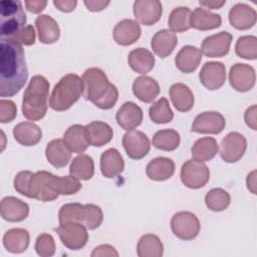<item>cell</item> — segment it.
<instances>
[{
	"instance_id": "23",
	"label": "cell",
	"mask_w": 257,
	"mask_h": 257,
	"mask_svg": "<svg viewBox=\"0 0 257 257\" xmlns=\"http://www.w3.org/2000/svg\"><path fill=\"white\" fill-rule=\"evenodd\" d=\"M201 50L193 45H186L181 48L175 57V64L177 68L184 73H191L195 71L201 60H202Z\"/></svg>"
},
{
	"instance_id": "55",
	"label": "cell",
	"mask_w": 257,
	"mask_h": 257,
	"mask_svg": "<svg viewBox=\"0 0 257 257\" xmlns=\"http://www.w3.org/2000/svg\"><path fill=\"white\" fill-rule=\"evenodd\" d=\"M225 3H226V0H222V1L210 0V1H200L199 2V4L201 6H205L210 9H220Z\"/></svg>"
},
{
	"instance_id": "7",
	"label": "cell",
	"mask_w": 257,
	"mask_h": 257,
	"mask_svg": "<svg viewBox=\"0 0 257 257\" xmlns=\"http://www.w3.org/2000/svg\"><path fill=\"white\" fill-rule=\"evenodd\" d=\"M171 229L176 237L181 240L195 239L201 229L198 217L189 211H181L173 215L171 219Z\"/></svg>"
},
{
	"instance_id": "28",
	"label": "cell",
	"mask_w": 257,
	"mask_h": 257,
	"mask_svg": "<svg viewBox=\"0 0 257 257\" xmlns=\"http://www.w3.org/2000/svg\"><path fill=\"white\" fill-rule=\"evenodd\" d=\"M13 137L17 143L25 147L37 145L42 139L41 128L32 121H22L13 127Z\"/></svg>"
},
{
	"instance_id": "8",
	"label": "cell",
	"mask_w": 257,
	"mask_h": 257,
	"mask_svg": "<svg viewBox=\"0 0 257 257\" xmlns=\"http://www.w3.org/2000/svg\"><path fill=\"white\" fill-rule=\"evenodd\" d=\"M62 244L69 250H79L83 248L88 241L87 228L79 222H68L59 224L55 228Z\"/></svg>"
},
{
	"instance_id": "33",
	"label": "cell",
	"mask_w": 257,
	"mask_h": 257,
	"mask_svg": "<svg viewBox=\"0 0 257 257\" xmlns=\"http://www.w3.org/2000/svg\"><path fill=\"white\" fill-rule=\"evenodd\" d=\"M127 62L130 67L141 74H146L150 72L155 66V56L154 54L143 47L133 49L127 56Z\"/></svg>"
},
{
	"instance_id": "1",
	"label": "cell",
	"mask_w": 257,
	"mask_h": 257,
	"mask_svg": "<svg viewBox=\"0 0 257 257\" xmlns=\"http://www.w3.org/2000/svg\"><path fill=\"white\" fill-rule=\"evenodd\" d=\"M28 79V68L22 45L10 38L0 42V95L17 94Z\"/></svg>"
},
{
	"instance_id": "4",
	"label": "cell",
	"mask_w": 257,
	"mask_h": 257,
	"mask_svg": "<svg viewBox=\"0 0 257 257\" xmlns=\"http://www.w3.org/2000/svg\"><path fill=\"white\" fill-rule=\"evenodd\" d=\"M83 93V81L75 73H67L62 76L52 89L49 105L56 111L69 109Z\"/></svg>"
},
{
	"instance_id": "37",
	"label": "cell",
	"mask_w": 257,
	"mask_h": 257,
	"mask_svg": "<svg viewBox=\"0 0 257 257\" xmlns=\"http://www.w3.org/2000/svg\"><path fill=\"white\" fill-rule=\"evenodd\" d=\"M69 174L81 181L90 180L94 174L92 158L85 154H80L75 157L70 164Z\"/></svg>"
},
{
	"instance_id": "39",
	"label": "cell",
	"mask_w": 257,
	"mask_h": 257,
	"mask_svg": "<svg viewBox=\"0 0 257 257\" xmlns=\"http://www.w3.org/2000/svg\"><path fill=\"white\" fill-rule=\"evenodd\" d=\"M192 11L189 7L180 6L172 10L168 24L170 27V30L174 33H182L191 28L190 26V17H191Z\"/></svg>"
},
{
	"instance_id": "15",
	"label": "cell",
	"mask_w": 257,
	"mask_h": 257,
	"mask_svg": "<svg viewBox=\"0 0 257 257\" xmlns=\"http://www.w3.org/2000/svg\"><path fill=\"white\" fill-rule=\"evenodd\" d=\"M199 79L207 89H219L226 80V67L220 61H208L202 66Z\"/></svg>"
},
{
	"instance_id": "29",
	"label": "cell",
	"mask_w": 257,
	"mask_h": 257,
	"mask_svg": "<svg viewBox=\"0 0 257 257\" xmlns=\"http://www.w3.org/2000/svg\"><path fill=\"white\" fill-rule=\"evenodd\" d=\"M178 44L176 33L169 29H162L156 32L151 41V46L155 54L161 58H166L175 49Z\"/></svg>"
},
{
	"instance_id": "53",
	"label": "cell",
	"mask_w": 257,
	"mask_h": 257,
	"mask_svg": "<svg viewBox=\"0 0 257 257\" xmlns=\"http://www.w3.org/2000/svg\"><path fill=\"white\" fill-rule=\"evenodd\" d=\"M256 109H257V106L255 104H253V105H251L250 107H248L246 109L245 114H244L246 124L249 127H251L253 131L257 130V126H256Z\"/></svg>"
},
{
	"instance_id": "3",
	"label": "cell",
	"mask_w": 257,
	"mask_h": 257,
	"mask_svg": "<svg viewBox=\"0 0 257 257\" xmlns=\"http://www.w3.org/2000/svg\"><path fill=\"white\" fill-rule=\"evenodd\" d=\"M50 84L42 75H34L29 81L22 98V113L32 121L40 120L47 111V99Z\"/></svg>"
},
{
	"instance_id": "18",
	"label": "cell",
	"mask_w": 257,
	"mask_h": 257,
	"mask_svg": "<svg viewBox=\"0 0 257 257\" xmlns=\"http://www.w3.org/2000/svg\"><path fill=\"white\" fill-rule=\"evenodd\" d=\"M229 22L238 30H247L256 23L257 13L254 8L245 3L235 4L229 11Z\"/></svg>"
},
{
	"instance_id": "36",
	"label": "cell",
	"mask_w": 257,
	"mask_h": 257,
	"mask_svg": "<svg viewBox=\"0 0 257 257\" xmlns=\"http://www.w3.org/2000/svg\"><path fill=\"white\" fill-rule=\"evenodd\" d=\"M137 254L139 257H162L164 245L157 235L145 234L138 242Z\"/></svg>"
},
{
	"instance_id": "47",
	"label": "cell",
	"mask_w": 257,
	"mask_h": 257,
	"mask_svg": "<svg viewBox=\"0 0 257 257\" xmlns=\"http://www.w3.org/2000/svg\"><path fill=\"white\" fill-rule=\"evenodd\" d=\"M17 115V107L14 101L2 98L0 100V121L7 123L12 121Z\"/></svg>"
},
{
	"instance_id": "45",
	"label": "cell",
	"mask_w": 257,
	"mask_h": 257,
	"mask_svg": "<svg viewBox=\"0 0 257 257\" xmlns=\"http://www.w3.org/2000/svg\"><path fill=\"white\" fill-rule=\"evenodd\" d=\"M35 251L41 257H50L55 253L54 238L48 233L40 234L35 242Z\"/></svg>"
},
{
	"instance_id": "32",
	"label": "cell",
	"mask_w": 257,
	"mask_h": 257,
	"mask_svg": "<svg viewBox=\"0 0 257 257\" xmlns=\"http://www.w3.org/2000/svg\"><path fill=\"white\" fill-rule=\"evenodd\" d=\"M222 23V18L219 14L213 13L205 8L197 7L191 13L190 26L201 31L218 28Z\"/></svg>"
},
{
	"instance_id": "50",
	"label": "cell",
	"mask_w": 257,
	"mask_h": 257,
	"mask_svg": "<svg viewBox=\"0 0 257 257\" xmlns=\"http://www.w3.org/2000/svg\"><path fill=\"white\" fill-rule=\"evenodd\" d=\"M90 255H91V257H103V256L117 257L118 252L116 251V249L113 246H111L109 244H101V245L95 247Z\"/></svg>"
},
{
	"instance_id": "41",
	"label": "cell",
	"mask_w": 257,
	"mask_h": 257,
	"mask_svg": "<svg viewBox=\"0 0 257 257\" xmlns=\"http://www.w3.org/2000/svg\"><path fill=\"white\" fill-rule=\"evenodd\" d=\"M149 116L155 123H168L174 118V112L166 97H161L149 109Z\"/></svg>"
},
{
	"instance_id": "35",
	"label": "cell",
	"mask_w": 257,
	"mask_h": 257,
	"mask_svg": "<svg viewBox=\"0 0 257 257\" xmlns=\"http://www.w3.org/2000/svg\"><path fill=\"white\" fill-rule=\"evenodd\" d=\"M218 148L217 141L212 137L198 139L191 149L192 159L202 163L208 162L217 155Z\"/></svg>"
},
{
	"instance_id": "26",
	"label": "cell",
	"mask_w": 257,
	"mask_h": 257,
	"mask_svg": "<svg viewBox=\"0 0 257 257\" xmlns=\"http://www.w3.org/2000/svg\"><path fill=\"white\" fill-rule=\"evenodd\" d=\"M85 134L89 146L102 147L108 144L113 137L111 126L100 120H94L85 125Z\"/></svg>"
},
{
	"instance_id": "24",
	"label": "cell",
	"mask_w": 257,
	"mask_h": 257,
	"mask_svg": "<svg viewBox=\"0 0 257 257\" xmlns=\"http://www.w3.org/2000/svg\"><path fill=\"white\" fill-rule=\"evenodd\" d=\"M133 92L140 100L146 103L153 102L160 93V85L153 77L142 75L133 82Z\"/></svg>"
},
{
	"instance_id": "6",
	"label": "cell",
	"mask_w": 257,
	"mask_h": 257,
	"mask_svg": "<svg viewBox=\"0 0 257 257\" xmlns=\"http://www.w3.org/2000/svg\"><path fill=\"white\" fill-rule=\"evenodd\" d=\"M57 176L47 171H38L32 174L28 185V198L41 202H51L59 197Z\"/></svg>"
},
{
	"instance_id": "21",
	"label": "cell",
	"mask_w": 257,
	"mask_h": 257,
	"mask_svg": "<svg viewBox=\"0 0 257 257\" xmlns=\"http://www.w3.org/2000/svg\"><path fill=\"white\" fill-rule=\"evenodd\" d=\"M71 153L63 139L50 141L45 149V156L48 163L56 169H61L69 163Z\"/></svg>"
},
{
	"instance_id": "56",
	"label": "cell",
	"mask_w": 257,
	"mask_h": 257,
	"mask_svg": "<svg viewBox=\"0 0 257 257\" xmlns=\"http://www.w3.org/2000/svg\"><path fill=\"white\" fill-rule=\"evenodd\" d=\"M256 171H252L250 174H248L247 179H246V184H247V188L253 193L256 194Z\"/></svg>"
},
{
	"instance_id": "12",
	"label": "cell",
	"mask_w": 257,
	"mask_h": 257,
	"mask_svg": "<svg viewBox=\"0 0 257 257\" xmlns=\"http://www.w3.org/2000/svg\"><path fill=\"white\" fill-rule=\"evenodd\" d=\"M226 125L224 115L218 111H204L198 114L193 123L191 131L198 134H220Z\"/></svg>"
},
{
	"instance_id": "44",
	"label": "cell",
	"mask_w": 257,
	"mask_h": 257,
	"mask_svg": "<svg viewBox=\"0 0 257 257\" xmlns=\"http://www.w3.org/2000/svg\"><path fill=\"white\" fill-rule=\"evenodd\" d=\"M83 205L80 203H68L60 207L58 212L59 224L82 221Z\"/></svg>"
},
{
	"instance_id": "34",
	"label": "cell",
	"mask_w": 257,
	"mask_h": 257,
	"mask_svg": "<svg viewBox=\"0 0 257 257\" xmlns=\"http://www.w3.org/2000/svg\"><path fill=\"white\" fill-rule=\"evenodd\" d=\"M63 141L70 151L76 154L85 152L89 146L85 134V126L82 124L70 125L63 135Z\"/></svg>"
},
{
	"instance_id": "27",
	"label": "cell",
	"mask_w": 257,
	"mask_h": 257,
	"mask_svg": "<svg viewBox=\"0 0 257 257\" xmlns=\"http://www.w3.org/2000/svg\"><path fill=\"white\" fill-rule=\"evenodd\" d=\"M175 173V163L172 159L158 157L149 162L146 168V174L149 179L157 182L166 181L173 177Z\"/></svg>"
},
{
	"instance_id": "11",
	"label": "cell",
	"mask_w": 257,
	"mask_h": 257,
	"mask_svg": "<svg viewBox=\"0 0 257 257\" xmlns=\"http://www.w3.org/2000/svg\"><path fill=\"white\" fill-rule=\"evenodd\" d=\"M122 147L133 160L145 158L151 150V142L146 134L137 130L127 131L122 137Z\"/></svg>"
},
{
	"instance_id": "10",
	"label": "cell",
	"mask_w": 257,
	"mask_h": 257,
	"mask_svg": "<svg viewBox=\"0 0 257 257\" xmlns=\"http://www.w3.org/2000/svg\"><path fill=\"white\" fill-rule=\"evenodd\" d=\"M247 149V141L243 135L237 132L227 134L221 141L218 148L221 159L229 164L241 160Z\"/></svg>"
},
{
	"instance_id": "46",
	"label": "cell",
	"mask_w": 257,
	"mask_h": 257,
	"mask_svg": "<svg viewBox=\"0 0 257 257\" xmlns=\"http://www.w3.org/2000/svg\"><path fill=\"white\" fill-rule=\"evenodd\" d=\"M80 180L72 175L59 177L57 176V189L60 195L69 196L77 193L81 189Z\"/></svg>"
},
{
	"instance_id": "52",
	"label": "cell",
	"mask_w": 257,
	"mask_h": 257,
	"mask_svg": "<svg viewBox=\"0 0 257 257\" xmlns=\"http://www.w3.org/2000/svg\"><path fill=\"white\" fill-rule=\"evenodd\" d=\"M84 5L86 6V8L89 10V11H92V12H98V11H101L103 9H105L110 1H103V0H84L83 1Z\"/></svg>"
},
{
	"instance_id": "40",
	"label": "cell",
	"mask_w": 257,
	"mask_h": 257,
	"mask_svg": "<svg viewBox=\"0 0 257 257\" xmlns=\"http://www.w3.org/2000/svg\"><path fill=\"white\" fill-rule=\"evenodd\" d=\"M205 203L209 210L221 212L226 210L230 203V194L222 188H213L205 196Z\"/></svg>"
},
{
	"instance_id": "38",
	"label": "cell",
	"mask_w": 257,
	"mask_h": 257,
	"mask_svg": "<svg viewBox=\"0 0 257 257\" xmlns=\"http://www.w3.org/2000/svg\"><path fill=\"white\" fill-rule=\"evenodd\" d=\"M181 142L180 134L171 128L160 130L153 137V146L159 150L172 152L175 151Z\"/></svg>"
},
{
	"instance_id": "48",
	"label": "cell",
	"mask_w": 257,
	"mask_h": 257,
	"mask_svg": "<svg viewBox=\"0 0 257 257\" xmlns=\"http://www.w3.org/2000/svg\"><path fill=\"white\" fill-rule=\"evenodd\" d=\"M9 38L20 44H24L27 46L33 45L35 43L34 27L32 25H26L23 29H21L19 32Z\"/></svg>"
},
{
	"instance_id": "9",
	"label": "cell",
	"mask_w": 257,
	"mask_h": 257,
	"mask_svg": "<svg viewBox=\"0 0 257 257\" xmlns=\"http://www.w3.org/2000/svg\"><path fill=\"white\" fill-rule=\"evenodd\" d=\"M181 181L190 189H200L210 180V170L202 162L190 159L181 168Z\"/></svg>"
},
{
	"instance_id": "5",
	"label": "cell",
	"mask_w": 257,
	"mask_h": 257,
	"mask_svg": "<svg viewBox=\"0 0 257 257\" xmlns=\"http://www.w3.org/2000/svg\"><path fill=\"white\" fill-rule=\"evenodd\" d=\"M27 17L22 3L18 0L0 2V34L1 38H9L25 27Z\"/></svg>"
},
{
	"instance_id": "19",
	"label": "cell",
	"mask_w": 257,
	"mask_h": 257,
	"mask_svg": "<svg viewBox=\"0 0 257 257\" xmlns=\"http://www.w3.org/2000/svg\"><path fill=\"white\" fill-rule=\"evenodd\" d=\"M142 29L140 23L134 19H122L113 28L112 36L114 41L122 46L135 43L141 36Z\"/></svg>"
},
{
	"instance_id": "31",
	"label": "cell",
	"mask_w": 257,
	"mask_h": 257,
	"mask_svg": "<svg viewBox=\"0 0 257 257\" xmlns=\"http://www.w3.org/2000/svg\"><path fill=\"white\" fill-rule=\"evenodd\" d=\"M30 235L24 228H12L5 232L3 245L8 252L18 254L26 251L29 246Z\"/></svg>"
},
{
	"instance_id": "30",
	"label": "cell",
	"mask_w": 257,
	"mask_h": 257,
	"mask_svg": "<svg viewBox=\"0 0 257 257\" xmlns=\"http://www.w3.org/2000/svg\"><path fill=\"white\" fill-rule=\"evenodd\" d=\"M170 97L175 108L182 112L191 110L194 106L195 97L191 88L182 82H176L170 87Z\"/></svg>"
},
{
	"instance_id": "14",
	"label": "cell",
	"mask_w": 257,
	"mask_h": 257,
	"mask_svg": "<svg viewBox=\"0 0 257 257\" xmlns=\"http://www.w3.org/2000/svg\"><path fill=\"white\" fill-rule=\"evenodd\" d=\"M133 10L137 22L151 26L161 19L163 6L159 0H137L134 2Z\"/></svg>"
},
{
	"instance_id": "20",
	"label": "cell",
	"mask_w": 257,
	"mask_h": 257,
	"mask_svg": "<svg viewBox=\"0 0 257 257\" xmlns=\"http://www.w3.org/2000/svg\"><path fill=\"white\" fill-rule=\"evenodd\" d=\"M143 117L142 108L133 101H125L115 114L116 122L125 131L134 130L139 126L143 121Z\"/></svg>"
},
{
	"instance_id": "25",
	"label": "cell",
	"mask_w": 257,
	"mask_h": 257,
	"mask_svg": "<svg viewBox=\"0 0 257 257\" xmlns=\"http://www.w3.org/2000/svg\"><path fill=\"white\" fill-rule=\"evenodd\" d=\"M124 170V161L116 149H108L100 156V172L105 178L111 179Z\"/></svg>"
},
{
	"instance_id": "17",
	"label": "cell",
	"mask_w": 257,
	"mask_h": 257,
	"mask_svg": "<svg viewBox=\"0 0 257 257\" xmlns=\"http://www.w3.org/2000/svg\"><path fill=\"white\" fill-rule=\"evenodd\" d=\"M1 217L8 222H21L29 215V206L24 201L8 196L2 199L0 203Z\"/></svg>"
},
{
	"instance_id": "51",
	"label": "cell",
	"mask_w": 257,
	"mask_h": 257,
	"mask_svg": "<svg viewBox=\"0 0 257 257\" xmlns=\"http://www.w3.org/2000/svg\"><path fill=\"white\" fill-rule=\"evenodd\" d=\"M24 4H25L26 9L29 12L37 14V13L42 12L45 9V7L47 5V1H45V0H26L24 2Z\"/></svg>"
},
{
	"instance_id": "13",
	"label": "cell",
	"mask_w": 257,
	"mask_h": 257,
	"mask_svg": "<svg viewBox=\"0 0 257 257\" xmlns=\"http://www.w3.org/2000/svg\"><path fill=\"white\" fill-rule=\"evenodd\" d=\"M256 81L255 69L246 63H235L229 71V82L231 86L240 92L249 91Z\"/></svg>"
},
{
	"instance_id": "42",
	"label": "cell",
	"mask_w": 257,
	"mask_h": 257,
	"mask_svg": "<svg viewBox=\"0 0 257 257\" xmlns=\"http://www.w3.org/2000/svg\"><path fill=\"white\" fill-rule=\"evenodd\" d=\"M236 54L244 59L257 58V38L254 35H244L238 38L235 44Z\"/></svg>"
},
{
	"instance_id": "22",
	"label": "cell",
	"mask_w": 257,
	"mask_h": 257,
	"mask_svg": "<svg viewBox=\"0 0 257 257\" xmlns=\"http://www.w3.org/2000/svg\"><path fill=\"white\" fill-rule=\"evenodd\" d=\"M35 26L39 41L44 44H52L60 37V28L54 18L48 14H40L35 19Z\"/></svg>"
},
{
	"instance_id": "16",
	"label": "cell",
	"mask_w": 257,
	"mask_h": 257,
	"mask_svg": "<svg viewBox=\"0 0 257 257\" xmlns=\"http://www.w3.org/2000/svg\"><path fill=\"white\" fill-rule=\"evenodd\" d=\"M232 42V34L227 31L207 36L201 44V52L207 57L225 56L230 49Z\"/></svg>"
},
{
	"instance_id": "49",
	"label": "cell",
	"mask_w": 257,
	"mask_h": 257,
	"mask_svg": "<svg viewBox=\"0 0 257 257\" xmlns=\"http://www.w3.org/2000/svg\"><path fill=\"white\" fill-rule=\"evenodd\" d=\"M31 171H21L19 172L15 178H14V189L21 194L22 196H25L28 198V185H29V180L32 176Z\"/></svg>"
},
{
	"instance_id": "2",
	"label": "cell",
	"mask_w": 257,
	"mask_h": 257,
	"mask_svg": "<svg viewBox=\"0 0 257 257\" xmlns=\"http://www.w3.org/2000/svg\"><path fill=\"white\" fill-rule=\"evenodd\" d=\"M81 79L83 81V95L100 109H109L114 106L118 98V90L109 82L104 71L98 67L87 68Z\"/></svg>"
},
{
	"instance_id": "54",
	"label": "cell",
	"mask_w": 257,
	"mask_h": 257,
	"mask_svg": "<svg viewBox=\"0 0 257 257\" xmlns=\"http://www.w3.org/2000/svg\"><path fill=\"white\" fill-rule=\"evenodd\" d=\"M53 5L62 12H71L75 9L77 1L75 0H54Z\"/></svg>"
},
{
	"instance_id": "43",
	"label": "cell",
	"mask_w": 257,
	"mask_h": 257,
	"mask_svg": "<svg viewBox=\"0 0 257 257\" xmlns=\"http://www.w3.org/2000/svg\"><path fill=\"white\" fill-rule=\"evenodd\" d=\"M103 221V213L100 207L94 204L83 205V214L81 223L88 229L94 230L98 228Z\"/></svg>"
}]
</instances>
